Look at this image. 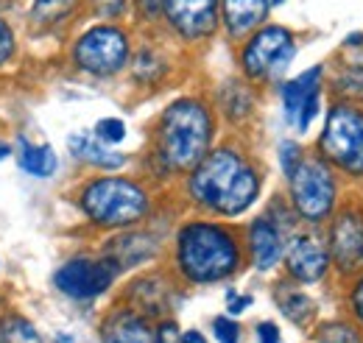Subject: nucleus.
<instances>
[{
  "label": "nucleus",
  "instance_id": "21",
  "mask_svg": "<svg viewBox=\"0 0 363 343\" xmlns=\"http://www.w3.org/2000/svg\"><path fill=\"white\" fill-rule=\"evenodd\" d=\"M279 307H282V310H285V315H288L291 321H296V324L308 321V318H311V313H313V301L308 299L305 293H299V291L279 293Z\"/></svg>",
  "mask_w": 363,
  "mask_h": 343
},
{
  "label": "nucleus",
  "instance_id": "19",
  "mask_svg": "<svg viewBox=\"0 0 363 343\" xmlns=\"http://www.w3.org/2000/svg\"><path fill=\"white\" fill-rule=\"evenodd\" d=\"M20 168L37 179H48L56 173V154L50 145H28L23 140V151H20Z\"/></svg>",
  "mask_w": 363,
  "mask_h": 343
},
{
  "label": "nucleus",
  "instance_id": "14",
  "mask_svg": "<svg viewBox=\"0 0 363 343\" xmlns=\"http://www.w3.org/2000/svg\"><path fill=\"white\" fill-rule=\"evenodd\" d=\"M221 9H224V23L229 34L240 37L266 20L269 0H221Z\"/></svg>",
  "mask_w": 363,
  "mask_h": 343
},
{
  "label": "nucleus",
  "instance_id": "35",
  "mask_svg": "<svg viewBox=\"0 0 363 343\" xmlns=\"http://www.w3.org/2000/svg\"><path fill=\"white\" fill-rule=\"evenodd\" d=\"M179 343H207V341H204V335H201V332L190 330V332H184V335H182Z\"/></svg>",
  "mask_w": 363,
  "mask_h": 343
},
{
  "label": "nucleus",
  "instance_id": "28",
  "mask_svg": "<svg viewBox=\"0 0 363 343\" xmlns=\"http://www.w3.org/2000/svg\"><path fill=\"white\" fill-rule=\"evenodd\" d=\"M324 341L327 343H361L358 341V335H355L350 327H344V324H333V327H327V330H324Z\"/></svg>",
  "mask_w": 363,
  "mask_h": 343
},
{
  "label": "nucleus",
  "instance_id": "32",
  "mask_svg": "<svg viewBox=\"0 0 363 343\" xmlns=\"http://www.w3.org/2000/svg\"><path fill=\"white\" fill-rule=\"evenodd\" d=\"M257 343H279V330L272 321H263L257 327Z\"/></svg>",
  "mask_w": 363,
  "mask_h": 343
},
{
  "label": "nucleus",
  "instance_id": "17",
  "mask_svg": "<svg viewBox=\"0 0 363 343\" xmlns=\"http://www.w3.org/2000/svg\"><path fill=\"white\" fill-rule=\"evenodd\" d=\"M154 252H157V246L148 235H123L115 243H109L106 259L115 268H132V265H140L148 257H154Z\"/></svg>",
  "mask_w": 363,
  "mask_h": 343
},
{
  "label": "nucleus",
  "instance_id": "7",
  "mask_svg": "<svg viewBox=\"0 0 363 343\" xmlns=\"http://www.w3.org/2000/svg\"><path fill=\"white\" fill-rule=\"evenodd\" d=\"M291 196L296 213L308 220H321L330 215L335 201V181L321 159H302L291 176Z\"/></svg>",
  "mask_w": 363,
  "mask_h": 343
},
{
  "label": "nucleus",
  "instance_id": "38",
  "mask_svg": "<svg viewBox=\"0 0 363 343\" xmlns=\"http://www.w3.org/2000/svg\"><path fill=\"white\" fill-rule=\"evenodd\" d=\"M274 3H282V0H274Z\"/></svg>",
  "mask_w": 363,
  "mask_h": 343
},
{
  "label": "nucleus",
  "instance_id": "30",
  "mask_svg": "<svg viewBox=\"0 0 363 343\" xmlns=\"http://www.w3.org/2000/svg\"><path fill=\"white\" fill-rule=\"evenodd\" d=\"M11 53H14V34H11V28L0 20V64H3Z\"/></svg>",
  "mask_w": 363,
  "mask_h": 343
},
{
  "label": "nucleus",
  "instance_id": "25",
  "mask_svg": "<svg viewBox=\"0 0 363 343\" xmlns=\"http://www.w3.org/2000/svg\"><path fill=\"white\" fill-rule=\"evenodd\" d=\"M279 162H282V171H285V176L291 179L294 176V171L299 168V162H302V148L296 145V142H282L279 145Z\"/></svg>",
  "mask_w": 363,
  "mask_h": 343
},
{
  "label": "nucleus",
  "instance_id": "37",
  "mask_svg": "<svg viewBox=\"0 0 363 343\" xmlns=\"http://www.w3.org/2000/svg\"><path fill=\"white\" fill-rule=\"evenodd\" d=\"M56 343H73V338H67V335H59V338H56Z\"/></svg>",
  "mask_w": 363,
  "mask_h": 343
},
{
  "label": "nucleus",
  "instance_id": "31",
  "mask_svg": "<svg viewBox=\"0 0 363 343\" xmlns=\"http://www.w3.org/2000/svg\"><path fill=\"white\" fill-rule=\"evenodd\" d=\"M154 343H179V327H177L174 321H165V324L157 330Z\"/></svg>",
  "mask_w": 363,
  "mask_h": 343
},
{
  "label": "nucleus",
  "instance_id": "23",
  "mask_svg": "<svg viewBox=\"0 0 363 343\" xmlns=\"http://www.w3.org/2000/svg\"><path fill=\"white\" fill-rule=\"evenodd\" d=\"M165 73V64L151 53V50H145V53H140L135 62V76L137 79H143V81H154V79H160Z\"/></svg>",
  "mask_w": 363,
  "mask_h": 343
},
{
  "label": "nucleus",
  "instance_id": "24",
  "mask_svg": "<svg viewBox=\"0 0 363 343\" xmlns=\"http://www.w3.org/2000/svg\"><path fill=\"white\" fill-rule=\"evenodd\" d=\"M95 137H98L101 142H106V145H115V142H121V140L126 137V126H123V120H118V118H104V120H98V126H95Z\"/></svg>",
  "mask_w": 363,
  "mask_h": 343
},
{
  "label": "nucleus",
  "instance_id": "9",
  "mask_svg": "<svg viewBox=\"0 0 363 343\" xmlns=\"http://www.w3.org/2000/svg\"><path fill=\"white\" fill-rule=\"evenodd\" d=\"M115 271H118V268H115L109 259L76 257V259H70V262H65V265L56 271L53 282H56V288H59L65 296H70V299H95V296H101V293L112 285Z\"/></svg>",
  "mask_w": 363,
  "mask_h": 343
},
{
  "label": "nucleus",
  "instance_id": "3",
  "mask_svg": "<svg viewBox=\"0 0 363 343\" xmlns=\"http://www.w3.org/2000/svg\"><path fill=\"white\" fill-rule=\"evenodd\" d=\"M213 120L199 101H177L160 123V154L171 168H196L210 148Z\"/></svg>",
  "mask_w": 363,
  "mask_h": 343
},
{
  "label": "nucleus",
  "instance_id": "15",
  "mask_svg": "<svg viewBox=\"0 0 363 343\" xmlns=\"http://www.w3.org/2000/svg\"><path fill=\"white\" fill-rule=\"evenodd\" d=\"M67 145H70L73 157H79L82 162H90V165H95V168L115 171V168H121V165L126 162V157H123V154L109 151V148H106V142H101L95 134H87V131L73 134V137L67 140Z\"/></svg>",
  "mask_w": 363,
  "mask_h": 343
},
{
  "label": "nucleus",
  "instance_id": "12",
  "mask_svg": "<svg viewBox=\"0 0 363 343\" xmlns=\"http://www.w3.org/2000/svg\"><path fill=\"white\" fill-rule=\"evenodd\" d=\"M285 262H288V271L294 279L299 282H316L324 276L327 271V249L318 243L316 237L311 235H299L288 243V252H285Z\"/></svg>",
  "mask_w": 363,
  "mask_h": 343
},
{
  "label": "nucleus",
  "instance_id": "1",
  "mask_svg": "<svg viewBox=\"0 0 363 343\" xmlns=\"http://www.w3.org/2000/svg\"><path fill=\"white\" fill-rule=\"evenodd\" d=\"M257 173L229 148L207 154L190 176L193 198L221 215H240L249 210L257 198Z\"/></svg>",
  "mask_w": 363,
  "mask_h": 343
},
{
  "label": "nucleus",
  "instance_id": "26",
  "mask_svg": "<svg viewBox=\"0 0 363 343\" xmlns=\"http://www.w3.org/2000/svg\"><path fill=\"white\" fill-rule=\"evenodd\" d=\"M338 89H341L344 95L363 98V67H350V70L338 79Z\"/></svg>",
  "mask_w": 363,
  "mask_h": 343
},
{
  "label": "nucleus",
  "instance_id": "22",
  "mask_svg": "<svg viewBox=\"0 0 363 343\" xmlns=\"http://www.w3.org/2000/svg\"><path fill=\"white\" fill-rule=\"evenodd\" d=\"M76 0H37L34 3V17L43 23H56L62 20L67 11H73Z\"/></svg>",
  "mask_w": 363,
  "mask_h": 343
},
{
  "label": "nucleus",
  "instance_id": "33",
  "mask_svg": "<svg viewBox=\"0 0 363 343\" xmlns=\"http://www.w3.org/2000/svg\"><path fill=\"white\" fill-rule=\"evenodd\" d=\"M227 299H229V313H232V315H238V313H243V310H246V307L252 304V299H249V296H243V299H238L235 293H229Z\"/></svg>",
  "mask_w": 363,
  "mask_h": 343
},
{
  "label": "nucleus",
  "instance_id": "5",
  "mask_svg": "<svg viewBox=\"0 0 363 343\" xmlns=\"http://www.w3.org/2000/svg\"><path fill=\"white\" fill-rule=\"evenodd\" d=\"M321 151L347 173H363V112L333 106L321 134Z\"/></svg>",
  "mask_w": 363,
  "mask_h": 343
},
{
  "label": "nucleus",
  "instance_id": "20",
  "mask_svg": "<svg viewBox=\"0 0 363 343\" xmlns=\"http://www.w3.org/2000/svg\"><path fill=\"white\" fill-rule=\"evenodd\" d=\"M0 343H45L37 327L20 315L0 318Z\"/></svg>",
  "mask_w": 363,
  "mask_h": 343
},
{
  "label": "nucleus",
  "instance_id": "2",
  "mask_svg": "<svg viewBox=\"0 0 363 343\" xmlns=\"http://www.w3.org/2000/svg\"><path fill=\"white\" fill-rule=\"evenodd\" d=\"M182 274L190 282H218L238 268V246L227 229L216 223H187L179 232Z\"/></svg>",
  "mask_w": 363,
  "mask_h": 343
},
{
  "label": "nucleus",
  "instance_id": "29",
  "mask_svg": "<svg viewBox=\"0 0 363 343\" xmlns=\"http://www.w3.org/2000/svg\"><path fill=\"white\" fill-rule=\"evenodd\" d=\"M92 6H95V11L104 14V17H118V14H123L126 0H92Z\"/></svg>",
  "mask_w": 363,
  "mask_h": 343
},
{
  "label": "nucleus",
  "instance_id": "36",
  "mask_svg": "<svg viewBox=\"0 0 363 343\" xmlns=\"http://www.w3.org/2000/svg\"><path fill=\"white\" fill-rule=\"evenodd\" d=\"M9 154H11V148H9V145H3V142H0V159H6V157H9Z\"/></svg>",
  "mask_w": 363,
  "mask_h": 343
},
{
  "label": "nucleus",
  "instance_id": "13",
  "mask_svg": "<svg viewBox=\"0 0 363 343\" xmlns=\"http://www.w3.org/2000/svg\"><path fill=\"white\" fill-rule=\"evenodd\" d=\"M104 343H154V335L145 318L132 310H118L104 324Z\"/></svg>",
  "mask_w": 363,
  "mask_h": 343
},
{
  "label": "nucleus",
  "instance_id": "6",
  "mask_svg": "<svg viewBox=\"0 0 363 343\" xmlns=\"http://www.w3.org/2000/svg\"><path fill=\"white\" fill-rule=\"evenodd\" d=\"M73 59L82 70L92 76H112L129 59V40L115 26H98L76 43Z\"/></svg>",
  "mask_w": 363,
  "mask_h": 343
},
{
  "label": "nucleus",
  "instance_id": "16",
  "mask_svg": "<svg viewBox=\"0 0 363 343\" xmlns=\"http://www.w3.org/2000/svg\"><path fill=\"white\" fill-rule=\"evenodd\" d=\"M249 249H252V259L260 271H269L274 262L282 254V243H279V232L274 229L269 220H255L249 226Z\"/></svg>",
  "mask_w": 363,
  "mask_h": 343
},
{
  "label": "nucleus",
  "instance_id": "18",
  "mask_svg": "<svg viewBox=\"0 0 363 343\" xmlns=\"http://www.w3.org/2000/svg\"><path fill=\"white\" fill-rule=\"evenodd\" d=\"M318 81H321V67H311L308 73H302V76H296L294 81H288V84L282 86V103H285V118L291 120V123H296V118H299V109L313 98L318 95Z\"/></svg>",
  "mask_w": 363,
  "mask_h": 343
},
{
  "label": "nucleus",
  "instance_id": "4",
  "mask_svg": "<svg viewBox=\"0 0 363 343\" xmlns=\"http://www.w3.org/2000/svg\"><path fill=\"white\" fill-rule=\"evenodd\" d=\"M82 210L98 226H129L148 213V196L129 179H98L82 193Z\"/></svg>",
  "mask_w": 363,
  "mask_h": 343
},
{
  "label": "nucleus",
  "instance_id": "34",
  "mask_svg": "<svg viewBox=\"0 0 363 343\" xmlns=\"http://www.w3.org/2000/svg\"><path fill=\"white\" fill-rule=\"evenodd\" d=\"M352 304H355V313H358V318L363 321V279L358 282V288H355V293H352Z\"/></svg>",
  "mask_w": 363,
  "mask_h": 343
},
{
  "label": "nucleus",
  "instance_id": "10",
  "mask_svg": "<svg viewBox=\"0 0 363 343\" xmlns=\"http://www.w3.org/2000/svg\"><path fill=\"white\" fill-rule=\"evenodd\" d=\"M168 23L187 40L207 37L218 23V0H160Z\"/></svg>",
  "mask_w": 363,
  "mask_h": 343
},
{
  "label": "nucleus",
  "instance_id": "11",
  "mask_svg": "<svg viewBox=\"0 0 363 343\" xmlns=\"http://www.w3.org/2000/svg\"><path fill=\"white\" fill-rule=\"evenodd\" d=\"M333 259L341 271H352L363 262V218L358 213H344L333 223Z\"/></svg>",
  "mask_w": 363,
  "mask_h": 343
},
{
  "label": "nucleus",
  "instance_id": "8",
  "mask_svg": "<svg viewBox=\"0 0 363 343\" xmlns=\"http://www.w3.org/2000/svg\"><path fill=\"white\" fill-rule=\"evenodd\" d=\"M294 53H296V47H294L291 31L263 28L243 47V70L252 79H272V76H279L291 64Z\"/></svg>",
  "mask_w": 363,
  "mask_h": 343
},
{
  "label": "nucleus",
  "instance_id": "27",
  "mask_svg": "<svg viewBox=\"0 0 363 343\" xmlns=\"http://www.w3.org/2000/svg\"><path fill=\"white\" fill-rule=\"evenodd\" d=\"M213 330H216L218 343H240V327H238L232 318H227V315L216 318V321H213Z\"/></svg>",
  "mask_w": 363,
  "mask_h": 343
}]
</instances>
